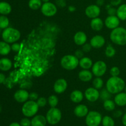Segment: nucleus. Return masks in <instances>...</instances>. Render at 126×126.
Listing matches in <instances>:
<instances>
[{
  "label": "nucleus",
  "mask_w": 126,
  "mask_h": 126,
  "mask_svg": "<svg viewBox=\"0 0 126 126\" xmlns=\"http://www.w3.org/2000/svg\"><path fill=\"white\" fill-rule=\"evenodd\" d=\"M116 54V50L111 45H108L105 49V55L107 57H113Z\"/></svg>",
  "instance_id": "f704fd0d"
},
{
  "label": "nucleus",
  "mask_w": 126,
  "mask_h": 126,
  "mask_svg": "<svg viewBox=\"0 0 126 126\" xmlns=\"http://www.w3.org/2000/svg\"><path fill=\"white\" fill-rule=\"evenodd\" d=\"M56 4L60 7H64L66 5L65 0H56Z\"/></svg>",
  "instance_id": "37998d69"
},
{
  "label": "nucleus",
  "mask_w": 126,
  "mask_h": 126,
  "mask_svg": "<svg viewBox=\"0 0 126 126\" xmlns=\"http://www.w3.org/2000/svg\"></svg>",
  "instance_id": "bf43d9fd"
},
{
  "label": "nucleus",
  "mask_w": 126,
  "mask_h": 126,
  "mask_svg": "<svg viewBox=\"0 0 126 126\" xmlns=\"http://www.w3.org/2000/svg\"><path fill=\"white\" fill-rule=\"evenodd\" d=\"M91 27L95 31H100L103 27V22L101 18L98 17L92 18L91 22Z\"/></svg>",
  "instance_id": "412c9836"
},
{
  "label": "nucleus",
  "mask_w": 126,
  "mask_h": 126,
  "mask_svg": "<svg viewBox=\"0 0 126 126\" xmlns=\"http://www.w3.org/2000/svg\"><path fill=\"white\" fill-rule=\"evenodd\" d=\"M9 126H21V125L18 123H12L10 124Z\"/></svg>",
  "instance_id": "603ef678"
},
{
  "label": "nucleus",
  "mask_w": 126,
  "mask_h": 126,
  "mask_svg": "<svg viewBox=\"0 0 126 126\" xmlns=\"http://www.w3.org/2000/svg\"><path fill=\"white\" fill-rule=\"evenodd\" d=\"M103 107L105 109L108 111H112L115 109L116 107V103L114 101L113 102V100L110 99L104 101L103 103Z\"/></svg>",
  "instance_id": "c85d7f7f"
},
{
  "label": "nucleus",
  "mask_w": 126,
  "mask_h": 126,
  "mask_svg": "<svg viewBox=\"0 0 126 126\" xmlns=\"http://www.w3.org/2000/svg\"><path fill=\"white\" fill-rule=\"evenodd\" d=\"M124 91H125V92L126 93V85L125 87H124Z\"/></svg>",
  "instance_id": "6e6d98bb"
},
{
  "label": "nucleus",
  "mask_w": 126,
  "mask_h": 126,
  "mask_svg": "<svg viewBox=\"0 0 126 126\" xmlns=\"http://www.w3.org/2000/svg\"><path fill=\"white\" fill-rule=\"evenodd\" d=\"M111 94L110 92H109V91L107 89H104L102 90L100 92V98L102 100L105 101L107 100L110 99L111 97Z\"/></svg>",
  "instance_id": "473e14b6"
},
{
  "label": "nucleus",
  "mask_w": 126,
  "mask_h": 126,
  "mask_svg": "<svg viewBox=\"0 0 126 126\" xmlns=\"http://www.w3.org/2000/svg\"></svg>",
  "instance_id": "13d9d810"
},
{
  "label": "nucleus",
  "mask_w": 126,
  "mask_h": 126,
  "mask_svg": "<svg viewBox=\"0 0 126 126\" xmlns=\"http://www.w3.org/2000/svg\"><path fill=\"white\" fill-rule=\"evenodd\" d=\"M48 103L51 108L56 107L59 103V98L55 95H52L48 98Z\"/></svg>",
  "instance_id": "2f4dec72"
},
{
  "label": "nucleus",
  "mask_w": 126,
  "mask_h": 126,
  "mask_svg": "<svg viewBox=\"0 0 126 126\" xmlns=\"http://www.w3.org/2000/svg\"><path fill=\"white\" fill-rule=\"evenodd\" d=\"M68 84L67 82L64 79H59L55 81L54 85V90L55 92L57 94H62L66 91V88H67Z\"/></svg>",
  "instance_id": "ddd939ff"
},
{
  "label": "nucleus",
  "mask_w": 126,
  "mask_h": 126,
  "mask_svg": "<svg viewBox=\"0 0 126 126\" xmlns=\"http://www.w3.org/2000/svg\"><path fill=\"white\" fill-rule=\"evenodd\" d=\"M9 20L8 18L5 16H0V28L1 29H6L9 27Z\"/></svg>",
  "instance_id": "7c9ffc66"
},
{
  "label": "nucleus",
  "mask_w": 126,
  "mask_h": 126,
  "mask_svg": "<svg viewBox=\"0 0 126 126\" xmlns=\"http://www.w3.org/2000/svg\"><path fill=\"white\" fill-rule=\"evenodd\" d=\"M116 16L121 20H126V4H123L119 6Z\"/></svg>",
  "instance_id": "bb28decb"
},
{
  "label": "nucleus",
  "mask_w": 126,
  "mask_h": 126,
  "mask_svg": "<svg viewBox=\"0 0 126 126\" xmlns=\"http://www.w3.org/2000/svg\"><path fill=\"white\" fill-rule=\"evenodd\" d=\"M89 113V109L85 105H78L75 107L74 110V113L78 118H83L86 117Z\"/></svg>",
  "instance_id": "dca6fc26"
},
{
  "label": "nucleus",
  "mask_w": 126,
  "mask_h": 126,
  "mask_svg": "<svg viewBox=\"0 0 126 126\" xmlns=\"http://www.w3.org/2000/svg\"><path fill=\"white\" fill-rule=\"evenodd\" d=\"M102 124L103 126H114L115 125L114 119L109 116H105L102 118Z\"/></svg>",
  "instance_id": "c756f323"
},
{
  "label": "nucleus",
  "mask_w": 126,
  "mask_h": 126,
  "mask_svg": "<svg viewBox=\"0 0 126 126\" xmlns=\"http://www.w3.org/2000/svg\"><path fill=\"white\" fill-rule=\"evenodd\" d=\"M105 3V0H97L96 1V4L97 5H98V6H103Z\"/></svg>",
  "instance_id": "09e8293b"
},
{
  "label": "nucleus",
  "mask_w": 126,
  "mask_h": 126,
  "mask_svg": "<svg viewBox=\"0 0 126 126\" xmlns=\"http://www.w3.org/2000/svg\"><path fill=\"white\" fill-rule=\"evenodd\" d=\"M21 33L18 30L12 27H7L4 30L2 33V38L4 41L7 43H14L20 38Z\"/></svg>",
  "instance_id": "7ed1b4c3"
},
{
  "label": "nucleus",
  "mask_w": 126,
  "mask_h": 126,
  "mask_svg": "<svg viewBox=\"0 0 126 126\" xmlns=\"http://www.w3.org/2000/svg\"><path fill=\"white\" fill-rule=\"evenodd\" d=\"M107 70V64L103 61H97L92 66V71L97 77H101L105 74Z\"/></svg>",
  "instance_id": "1a4fd4ad"
},
{
  "label": "nucleus",
  "mask_w": 126,
  "mask_h": 126,
  "mask_svg": "<svg viewBox=\"0 0 126 126\" xmlns=\"http://www.w3.org/2000/svg\"><path fill=\"white\" fill-rule=\"evenodd\" d=\"M75 55L78 58V59H82V57H84V52L82 51V50H76L75 53Z\"/></svg>",
  "instance_id": "79ce46f5"
},
{
  "label": "nucleus",
  "mask_w": 126,
  "mask_h": 126,
  "mask_svg": "<svg viewBox=\"0 0 126 126\" xmlns=\"http://www.w3.org/2000/svg\"><path fill=\"white\" fill-rule=\"evenodd\" d=\"M1 28H0V32H1Z\"/></svg>",
  "instance_id": "4d7b16f0"
},
{
  "label": "nucleus",
  "mask_w": 126,
  "mask_h": 126,
  "mask_svg": "<svg viewBox=\"0 0 126 126\" xmlns=\"http://www.w3.org/2000/svg\"><path fill=\"white\" fill-rule=\"evenodd\" d=\"M92 46L91 44H88V43H85L84 44L82 45V50L84 52H89L92 49Z\"/></svg>",
  "instance_id": "58836bf2"
},
{
  "label": "nucleus",
  "mask_w": 126,
  "mask_h": 126,
  "mask_svg": "<svg viewBox=\"0 0 126 126\" xmlns=\"http://www.w3.org/2000/svg\"><path fill=\"white\" fill-rule=\"evenodd\" d=\"M100 6L97 4H92L87 6L85 10V14L86 16L91 18H94L98 17L100 14Z\"/></svg>",
  "instance_id": "9b49d317"
},
{
  "label": "nucleus",
  "mask_w": 126,
  "mask_h": 126,
  "mask_svg": "<svg viewBox=\"0 0 126 126\" xmlns=\"http://www.w3.org/2000/svg\"><path fill=\"white\" fill-rule=\"evenodd\" d=\"M41 11L44 16L46 17H52L55 16L57 12V7L52 2H44L41 7Z\"/></svg>",
  "instance_id": "6e6552de"
},
{
  "label": "nucleus",
  "mask_w": 126,
  "mask_h": 126,
  "mask_svg": "<svg viewBox=\"0 0 126 126\" xmlns=\"http://www.w3.org/2000/svg\"><path fill=\"white\" fill-rule=\"evenodd\" d=\"M107 13L109 16H116L117 13V9L114 7H111L107 11Z\"/></svg>",
  "instance_id": "a19ab883"
},
{
  "label": "nucleus",
  "mask_w": 126,
  "mask_h": 126,
  "mask_svg": "<svg viewBox=\"0 0 126 126\" xmlns=\"http://www.w3.org/2000/svg\"><path fill=\"white\" fill-rule=\"evenodd\" d=\"M12 11V7L7 2L1 1L0 2V14L3 16L9 14Z\"/></svg>",
  "instance_id": "b1692460"
},
{
  "label": "nucleus",
  "mask_w": 126,
  "mask_h": 126,
  "mask_svg": "<svg viewBox=\"0 0 126 126\" xmlns=\"http://www.w3.org/2000/svg\"><path fill=\"white\" fill-rule=\"evenodd\" d=\"M47 123L46 117L41 114L34 116L31 120V126H46Z\"/></svg>",
  "instance_id": "f3484780"
},
{
  "label": "nucleus",
  "mask_w": 126,
  "mask_h": 126,
  "mask_svg": "<svg viewBox=\"0 0 126 126\" xmlns=\"http://www.w3.org/2000/svg\"><path fill=\"white\" fill-rule=\"evenodd\" d=\"M90 44L92 47L95 49H99L102 47L105 44V39L104 37L101 35H96L91 39Z\"/></svg>",
  "instance_id": "2eb2a0df"
},
{
  "label": "nucleus",
  "mask_w": 126,
  "mask_h": 126,
  "mask_svg": "<svg viewBox=\"0 0 126 126\" xmlns=\"http://www.w3.org/2000/svg\"><path fill=\"white\" fill-rule=\"evenodd\" d=\"M119 23H120V19L117 16H109L107 17L105 21L106 27L111 30L119 27Z\"/></svg>",
  "instance_id": "f8f14e48"
},
{
  "label": "nucleus",
  "mask_w": 126,
  "mask_h": 126,
  "mask_svg": "<svg viewBox=\"0 0 126 126\" xmlns=\"http://www.w3.org/2000/svg\"><path fill=\"white\" fill-rule=\"evenodd\" d=\"M68 11L70 12H74V11H76V7L73 6H70L68 7Z\"/></svg>",
  "instance_id": "3c124183"
},
{
  "label": "nucleus",
  "mask_w": 126,
  "mask_h": 126,
  "mask_svg": "<svg viewBox=\"0 0 126 126\" xmlns=\"http://www.w3.org/2000/svg\"><path fill=\"white\" fill-rule=\"evenodd\" d=\"M20 124L21 126H31V120L27 117L21 119Z\"/></svg>",
  "instance_id": "4c0bfd02"
},
{
  "label": "nucleus",
  "mask_w": 126,
  "mask_h": 126,
  "mask_svg": "<svg viewBox=\"0 0 126 126\" xmlns=\"http://www.w3.org/2000/svg\"><path fill=\"white\" fill-rule=\"evenodd\" d=\"M114 102L119 107H124L126 105V93L120 92L117 94L114 97Z\"/></svg>",
  "instance_id": "6ab92c4d"
},
{
  "label": "nucleus",
  "mask_w": 126,
  "mask_h": 126,
  "mask_svg": "<svg viewBox=\"0 0 126 126\" xmlns=\"http://www.w3.org/2000/svg\"><path fill=\"white\" fill-rule=\"evenodd\" d=\"M36 103L39 106V107L43 108V107H45L46 105L47 101L46 98H44V97H40V98H38V99L37 100Z\"/></svg>",
  "instance_id": "c9c22d12"
},
{
  "label": "nucleus",
  "mask_w": 126,
  "mask_h": 126,
  "mask_svg": "<svg viewBox=\"0 0 126 126\" xmlns=\"http://www.w3.org/2000/svg\"><path fill=\"white\" fill-rule=\"evenodd\" d=\"M14 97L18 103H25L29 98V94L26 90L20 89L15 92Z\"/></svg>",
  "instance_id": "4468645a"
},
{
  "label": "nucleus",
  "mask_w": 126,
  "mask_h": 126,
  "mask_svg": "<svg viewBox=\"0 0 126 126\" xmlns=\"http://www.w3.org/2000/svg\"><path fill=\"white\" fill-rule=\"evenodd\" d=\"M92 73L88 70H81L78 74V77L81 81L83 82H88L92 79Z\"/></svg>",
  "instance_id": "aec40b11"
},
{
  "label": "nucleus",
  "mask_w": 126,
  "mask_h": 126,
  "mask_svg": "<svg viewBox=\"0 0 126 126\" xmlns=\"http://www.w3.org/2000/svg\"><path fill=\"white\" fill-rule=\"evenodd\" d=\"M122 115H123V111H122L121 110H119L115 111L113 113V116H114V118H119V117L121 116Z\"/></svg>",
  "instance_id": "49530a36"
},
{
  "label": "nucleus",
  "mask_w": 126,
  "mask_h": 126,
  "mask_svg": "<svg viewBox=\"0 0 126 126\" xmlns=\"http://www.w3.org/2000/svg\"><path fill=\"white\" fill-rule=\"evenodd\" d=\"M74 41L76 45L82 46L87 41V35L83 32H78L74 36Z\"/></svg>",
  "instance_id": "a211bd4d"
},
{
  "label": "nucleus",
  "mask_w": 126,
  "mask_h": 126,
  "mask_svg": "<svg viewBox=\"0 0 126 126\" xmlns=\"http://www.w3.org/2000/svg\"><path fill=\"white\" fill-rule=\"evenodd\" d=\"M110 39L114 44L119 46L126 45V29L123 27H117L110 33Z\"/></svg>",
  "instance_id": "f03ea898"
},
{
  "label": "nucleus",
  "mask_w": 126,
  "mask_h": 126,
  "mask_svg": "<svg viewBox=\"0 0 126 126\" xmlns=\"http://www.w3.org/2000/svg\"><path fill=\"white\" fill-rule=\"evenodd\" d=\"M102 114L96 111H91L86 116V124L87 126H99L102 123Z\"/></svg>",
  "instance_id": "0eeeda50"
},
{
  "label": "nucleus",
  "mask_w": 126,
  "mask_h": 126,
  "mask_svg": "<svg viewBox=\"0 0 126 126\" xmlns=\"http://www.w3.org/2000/svg\"><path fill=\"white\" fill-rule=\"evenodd\" d=\"M110 4L113 6H119L122 2V0H110Z\"/></svg>",
  "instance_id": "a18cd8bd"
},
{
  "label": "nucleus",
  "mask_w": 126,
  "mask_h": 126,
  "mask_svg": "<svg viewBox=\"0 0 126 126\" xmlns=\"http://www.w3.org/2000/svg\"><path fill=\"white\" fill-rule=\"evenodd\" d=\"M39 110V106L33 100L27 101L23 105L22 108V114L27 118H30L36 115Z\"/></svg>",
  "instance_id": "39448f33"
},
{
  "label": "nucleus",
  "mask_w": 126,
  "mask_h": 126,
  "mask_svg": "<svg viewBox=\"0 0 126 126\" xmlns=\"http://www.w3.org/2000/svg\"><path fill=\"white\" fill-rule=\"evenodd\" d=\"M11 50V46L5 41H0V55H8Z\"/></svg>",
  "instance_id": "a878e982"
},
{
  "label": "nucleus",
  "mask_w": 126,
  "mask_h": 126,
  "mask_svg": "<svg viewBox=\"0 0 126 126\" xmlns=\"http://www.w3.org/2000/svg\"><path fill=\"white\" fill-rule=\"evenodd\" d=\"M79 63L78 59L75 55H66L63 57L60 61L62 68L66 70H75Z\"/></svg>",
  "instance_id": "20e7f679"
},
{
  "label": "nucleus",
  "mask_w": 126,
  "mask_h": 126,
  "mask_svg": "<svg viewBox=\"0 0 126 126\" xmlns=\"http://www.w3.org/2000/svg\"><path fill=\"white\" fill-rule=\"evenodd\" d=\"M46 118L47 123L50 125H56L62 119V112L59 108H51L47 112Z\"/></svg>",
  "instance_id": "423d86ee"
},
{
  "label": "nucleus",
  "mask_w": 126,
  "mask_h": 126,
  "mask_svg": "<svg viewBox=\"0 0 126 126\" xmlns=\"http://www.w3.org/2000/svg\"><path fill=\"white\" fill-rule=\"evenodd\" d=\"M6 79V76L3 73H0V84L3 83Z\"/></svg>",
  "instance_id": "de8ad7c7"
},
{
  "label": "nucleus",
  "mask_w": 126,
  "mask_h": 126,
  "mask_svg": "<svg viewBox=\"0 0 126 126\" xmlns=\"http://www.w3.org/2000/svg\"><path fill=\"white\" fill-rule=\"evenodd\" d=\"M79 65L84 70H89V68H92L93 63L90 58L85 57H82V59H81V60H79Z\"/></svg>",
  "instance_id": "393cba45"
},
{
  "label": "nucleus",
  "mask_w": 126,
  "mask_h": 126,
  "mask_svg": "<svg viewBox=\"0 0 126 126\" xmlns=\"http://www.w3.org/2000/svg\"><path fill=\"white\" fill-rule=\"evenodd\" d=\"M122 123L123 125L126 126V113L123 115V118H122Z\"/></svg>",
  "instance_id": "8fccbe9b"
},
{
  "label": "nucleus",
  "mask_w": 126,
  "mask_h": 126,
  "mask_svg": "<svg viewBox=\"0 0 126 126\" xmlns=\"http://www.w3.org/2000/svg\"><path fill=\"white\" fill-rule=\"evenodd\" d=\"M70 99L75 103H80L83 100V94L79 90H75L70 94Z\"/></svg>",
  "instance_id": "4be33fe9"
},
{
  "label": "nucleus",
  "mask_w": 126,
  "mask_h": 126,
  "mask_svg": "<svg viewBox=\"0 0 126 126\" xmlns=\"http://www.w3.org/2000/svg\"><path fill=\"white\" fill-rule=\"evenodd\" d=\"M92 84L94 88L97 89H100L103 86V81L101 78L97 77L94 79Z\"/></svg>",
  "instance_id": "72a5a7b5"
},
{
  "label": "nucleus",
  "mask_w": 126,
  "mask_h": 126,
  "mask_svg": "<svg viewBox=\"0 0 126 126\" xmlns=\"http://www.w3.org/2000/svg\"><path fill=\"white\" fill-rule=\"evenodd\" d=\"M20 45L18 43H13L11 46V49L16 52H18L20 50Z\"/></svg>",
  "instance_id": "ea45409f"
},
{
  "label": "nucleus",
  "mask_w": 126,
  "mask_h": 126,
  "mask_svg": "<svg viewBox=\"0 0 126 126\" xmlns=\"http://www.w3.org/2000/svg\"><path fill=\"white\" fill-rule=\"evenodd\" d=\"M84 96L89 102H95L100 98V92L94 87H89L85 91Z\"/></svg>",
  "instance_id": "9d476101"
},
{
  "label": "nucleus",
  "mask_w": 126,
  "mask_h": 126,
  "mask_svg": "<svg viewBox=\"0 0 126 126\" xmlns=\"http://www.w3.org/2000/svg\"><path fill=\"white\" fill-rule=\"evenodd\" d=\"M12 66V62L7 58H2V59H0V70L1 71H9V70H11Z\"/></svg>",
  "instance_id": "5701e85b"
},
{
  "label": "nucleus",
  "mask_w": 126,
  "mask_h": 126,
  "mask_svg": "<svg viewBox=\"0 0 126 126\" xmlns=\"http://www.w3.org/2000/svg\"><path fill=\"white\" fill-rule=\"evenodd\" d=\"M1 111H2V108H1V106L0 105V113L1 112Z\"/></svg>",
  "instance_id": "5fc2aeb1"
},
{
  "label": "nucleus",
  "mask_w": 126,
  "mask_h": 126,
  "mask_svg": "<svg viewBox=\"0 0 126 126\" xmlns=\"http://www.w3.org/2000/svg\"><path fill=\"white\" fill-rule=\"evenodd\" d=\"M29 98L31 100H36L38 99V94L36 92H32L29 94Z\"/></svg>",
  "instance_id": "c03bdc74"
},
{
  "label": "nucleus",
  "mask_w": 126,
  "mask_h": 126,
  "mask_svg": "<svg viewBox=\"0 0 126 126\" xmlns=\"http://www.w3.org/2000/svg\"><path fill=\"white\" fill-rule=\"evenodd\" d=\"M43 5L41 0H29L28 6L32 10H38Z\"/></svg>",
  "instance_id": "cd10ccee"
},
{
  "label": "nucleus",
  "mask_w": 126,
  "mask_h": 126,
  "mask_svg": "<svg viewBox=\"0 0 126 126\" xmlns=\"http://www.w3.org/2000/svg\"><path fill=\"white\" fill-rule=\"evenodd\" d=\"M110 73L111 76H118L120 74V70L117 66H113L111 68Z\"/></svg>",
  "instance_id": "e433bc0d"
},
{
  "label": "nucleus",
  "mask_w": 126,
  "mask_h": 126,
  "mask_svg": "<svg viewBox=\"0 0 126 126\" xmlns=\"http://www.w3.org/2000/svg\"><path fill=\"white\" fill-rule=\"evenodd\" d=\"M42 2H49V0H41Z\"/></svg>",
  "instance_id": "864d4df0"
},
{
  "label": "nucleus",
  "mask_w": 126,
  "mask_h": 126,
  "mask_svg": "<svg viewBox=\"0 0 126 126\" xmlns=\"http://www.w3.org/2000/svg\"><path fill=\"white\" fill-rule=\"evenodd\" d=\"M126 86L125 81L118 76H111L106 84L107 89L111 94H117L121 92Z\"/></svg>",
  "instance_id": "f257e3e1"
}]
</instances>
